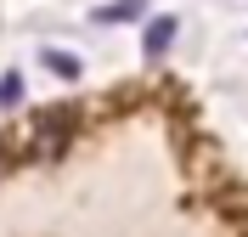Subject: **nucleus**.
<instances>
[{"label":"nucleus","mask_w":248,"mask_h":237,"mask_svg":"<svg viewBox=\"0 0 248 237\" xmlns=\"http://www.w3.org/2000/svg\"><path fill=\"white\" fill-rule=\"evenodd\" d=\"M175 29H181L175 17H153V23H147V57H164V51L175 46Z\"/></svg>","instance_id":"nucleus-1"},{"label":"nucleus","mask_w":248,"mask_h":237,"mask_svg":"<svg viewBox=\"0 0 248 237\" xmlns=\"http://www.w3.org/2000/svg\"><path fill=\"white\" fill-rule=\"evenodd\" d=\"M136 12H141V0H113V6L96 12V23H119V17H136Z\"/></svg>","instance_id":"nucleus-2"},{"label":"nucleus","mask_w":248,"mask_h":237,"mask_svg":"<svg viewBox=\"0 0 248 237\" xmlns=\"http://www.w3.org/2000/svg\"><path fill=\"white\" fill-rule=\"evenodd\" d=\"M46 68H57L62 79H74V74H79V57H62V51H46Z\"/></svg>","instance_id":"nucleus-3"}]
</instances>
